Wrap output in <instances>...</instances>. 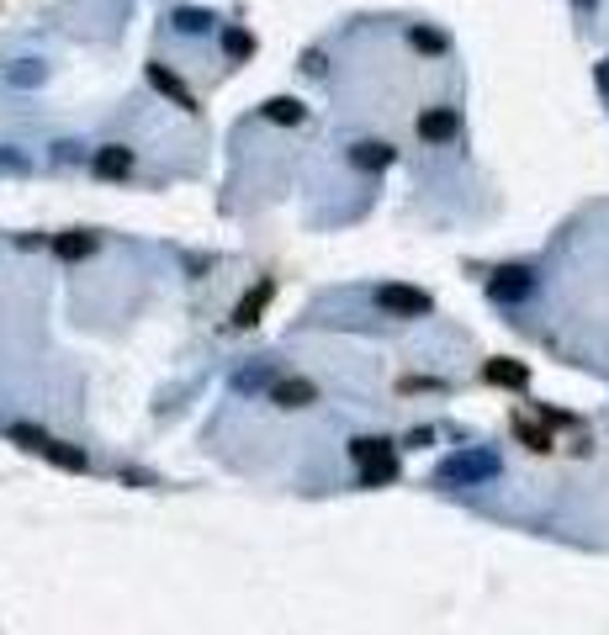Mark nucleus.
Wrapping results in <instances>:
<instances>
[{"instance_id": "39448f33", "label": "nucleus", "mask_w": 609, "mask_h": 635, "mask_svg": "<svg viewBox=\"0 0 609 635\" xmlns=\"http://www.w3.org/2000/svg\"><path fill=\"white\" fill-rule=\"evenodd\" d=\"M271 403L276 408H308V403H318V387H313L308 376H281L276 387H271Z\"/></svg>"}, {"instance_id": "7ed1b4c3", "label": "nucleus", "mask_w": 609, "mask_h": 635, "mask_svg": "<svg viewBox=\"0 0 609 635\" xmlns=\"http://www.w3.org/2000/svg\"><path fill=\"white\" fill-rule=\"evenodd\" d=\"M377 307H382V313H392V318H424L435 302H430V291L387 281V287H377Z\"/></svg>"}, {"instance_id": "9b49d317", "label": "nucleus", "mask_w": 609, "mask_h": 635, "mask_svg": "<svg viewBox=\"0 0 609 635\" xmlns=\"http://www.w3.org/2000/svg\"><path fill=\"white\" fill-rule=\"evenodd\" d=\"M271 281H260V287L249 291V296H244V302H239V307H233V323H239V329H249V323H255V318H260V307H265V302H271Z\"/></svg>"}, {"instance_id": "9d476101", "label": "nucleus", "mask_w": 609, "mask_h": 635, "mask_svg": "<svg viewBox=\"0 0 609 635\" xmlns=\"http://www.w3.org/2000/svg\"><path fill=\"white\" fill-rule=\"evenodd\" d=\"M483 376H488L493 387H514V392H519V387H530V365H519V360H488V365H483Z\"/></svg>"}, {"instance_id": "6ab92c4d", "label": "nucleus", "mask_w": 609, "mask_h": 635, "mask_svg": "<svg viewBox=\"0 0 609 635\" xmlns=\"http://www.w3.org/2000/svg\"><path fill=\"white\" fill-rule=\"evenodd\" d=\"M408 43H413V48H424V54H445V38H440V32H430V27H413V32H408Z\"/></svg>"}, {"instance_id": "0eeeda50", "label": "nucleus", "mask_w": 609, "mask_h": 635, "mask_svg": "<svg viewBox=\"0 0 609 635\" xmlns=\"http://www.w3.org/2000/svg\"><path fill=\"white\" fill-rule=\"evenodd\" d=\"M91 170L101 175V180H122V175L133 170V149H122V143H107V149H96Z\"/></svg>"}, {"instance_id": "a211bd4d", "label": "nucleus", "mask_w": 609, "mask_h": 635, "mask_svg": "<svg viewBox=\"0 0 609 635\" xmlns=\"http://www.w3.org/2000/svg\"><path fill=\"white\" fill-rule=\"evenodd\" d=\"M222 48H228V58H249L255 54V38H249L244 27H228V32H222Z\"/></svg>"}, {"instance_id": "f257e3e1", "label": "nucleus", "mask_w": 609, "mask_h": 635, "mask_svg": "<svg viewBox=\"0 0 609 635\" xmlns=\"http://www.w3.org/2000/svg\"><path fill=\"white\" fill-rule=\"evenodd\" d=\"M499 471H503L499 451H483V445H472V451L450 456V461L435 471V482H440V487H477V482H493Z\"/></svg>"}, {"instance_id": "f8f14e48", "label": "nucleus", "mask_w": 609, "mask_h": 635, "mask_svg": "<svg viewBox=\"0 0 609 635\" xmlns=\"http://www.w3.org/2000/svg\"><path fill=\"white\" fill-rule=\"evenodd\" d=\"M43 461L64 466V471H85V451H74V445H58V440H48V451H43Z\"/></svg>"}, {"instance_id": "f03ea898", "label": "nucleus", "mask_w": 609, "mask_h": 635, "mask_svg": "<svg viewBox=\"0 0 609 635\" xmlns=\"http://www.w3.org/2000/svg\"><path fill=\"white\" fill-rule=\"evenodd\" d=\"M350 461L361 466V487H382L397 482V456H392V440H350Z\"/></svg>"}, {"instance_id": "5701e85b", "label": "nucleus", "mask_w": 609, "mask_h": 635, "mask_svg": "<svg viewBox=\"0 0 609 635\" xmlns=\"http://www.w3.org/2000/svg\"><path fill=\"white\" fill-rule=\"evenodd\" d=\"M599 90H605V96H609V58H605V64H599Z\"/></svg>"}, {"instance_id": "ddd939ff", "label": "nucleus", "mask_w": 609, "mask_h": 635, "mask_svg": "<svg viewBox=\"0 0 609 635\" xmlns=\"http://www.w3.org/2000/svg\"><path fill=\"white\" fill-rule=\"evenodd\" d=\"M54 249L64 254V260H80V254H91V249H96V238H91V233H58Z\"/></svg>"}, {"instance_id": "20e7f679", "label": "nucleus", "mask_w": 609, "mask_h": 635, "mask_svg": "<svg viewBox=\"0 0 609 635\" xmlns=\"http://www.w3.org/2000/svg\"><path fill=\"white\" fill-rule=\"evenodd\" d=\"M461 133V112L456 107H430V112H419V138L424 143H450Z\"/></svg>"}, {"instance_id": "412c9836", "label": "nucleus", "mask_w": 609, "mask_h": 635, "mask_svg": "<svg viewBox=\"0 0 609 635\" xmlns=\"http://www.w3.org/2000/svg\"><path fill=\"white\" fill-rule=\"evenodd\" d=\"M0 170H27V159L16 149H0Z\"/></svg>"}, {"instance_id": "423d86ee", "label": "nucleus", "mask_w": 609, "mask_h": 635, "mask_svg": "<svg viewBox=\"0 0 609 635\" xmlns=\"http://www.w3.org/2000/svg\"><path fill=\"white\" fill-rule=\"evenodd\" d=\"M392 159H397V149L382 143V138H366V143L350 149V165H355V170H387Z\"/></svg>"}, {"instance_id": "4be33fe9", "label": "nucleus", "mask_w": 609, "mask_h": 635, "mask_svg": "<svg viewBox=\"0 0 609 635\" xmlns=\"http://www.w3.org/2000/svg\"><path fill=\"white\" fill-rule=\"evenodd\" d=\"M430 440H435V429H408V440H403V445H430Z\"/></svg>"}, {"instance_id": "dca6fc26", "label": "nucleus", "mask_w": 609, "mask_h": 635, "mask_svg": "<svg viewBox=\"0 0 609 635\" xmlns=\"http://www.w3.org/2000/svg\"><path fill=\"white\" fill-rule=\"evenodd\" d=\"M5 434H11V440H16L22 451H38V456L48 451V434H43V429H32V424H11Z\"/></svg>"}, {"instance_id": "1a4fd4ad", "label": "nucleus", "mask_w": 609, "mask_h": 635, "mask_svg": "<svg viewBox=\"0 0 609 635\" xmlns=\"http://www.w3.org/2000/svg\"><path fill=\"white\" fill-rule=\"evenodd\" d=\"M149 85H154V90H165V96L180 107V112H196V96H191V90H186V85L170 74L165 64H149Z\"/></svg>"}, {"instance_id": "6e6552de", "label": "nucleus", "mask_w": 609, "mask_h": 635, "mask_svg": "<svg viewBox=\"0 0 609 635\" xmlns=\"http://www.w3.org/2000/svg\"><path fill=\"white\" fill-rule=\"evenodd\" d=\"M530 270H519V265H509V270H499L493 281H488V291L499 296V302H519V296H530Z\"/></svg>"}, {"instance_id": "4468645a", "label": "nucleus", "mask_w": 609, "mask_h": 635, "mask_svg": "<svg viewBox=\"0 0 609 635\" xmlns=\"http://www.w3.org/2000/svg\"><path fill=\"white\" fill-rule=\"evenodd\" d=\"M175 27H180V32H213V11L180 5V11H175Z\"/></svg>"}, {"instance_id": "f3484780", "label": "nucleus", "mask_w": 609, "mask_h": 635, "mask_svg": "<svg viewBox=\"0 0 609 635\" xmlns=\"http://www.w3.org/2000/svg\"><path fill=\"white\" fill-rule=\"evenodd\" d=\"M265 116H271V122H286V127H291V122H302V101H291V96H276V101H265Z\"/></svg>"}, {"instance_id": "aec40b11", "label": "nucleus", "mask_w": 609, "mask_h": 635, "mask_svg": "<svg viewBox=\"0 0 609 635\" xmlns=\"http://www.w3.org/2000/svg\"><path fill=\"white\" fill-rule=\"evenodd\" d=\"M260 382H265V371H244V376H239V382H233V387H239V392H255V387H260Z\"/></svg>"}, {"instance_id": "2eb2a0df", "label": "nucleus", "mask_w": 609, "mask_h": 635, "mask_svg": "<svg viewBox=\"0 0 609 635\" xmlns=\"http://www.w3.org/2000/svg\"><path fill=\"white\" fill-rule=\"evenodd\" d=\"M514 434H519V440H525L535 456H546V451H552V434H546V429H535L530 418H514Z\"/></svg>"}]
</instances>
